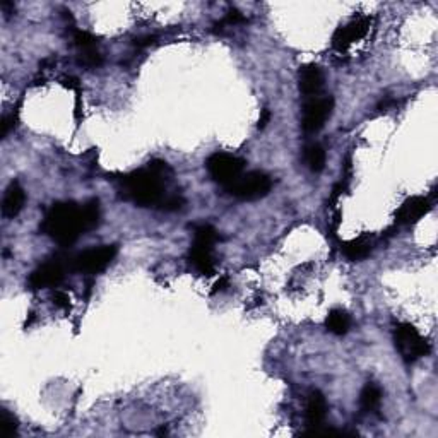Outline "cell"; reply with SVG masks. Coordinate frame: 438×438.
<instances>
[{
	"mask_svg": "<svg viewBox=\"0 0 438 438\" xmlns=\"http://www.w3.org/2000/svg\"><path fill=\"white\" fill-rule=\"evenodd\" d=\"M325 327L334 335H344L351 327V317L344 310L335 308V310L328 311L327 318H325Z\"/></svg>",
	"mask_w": 438,
	"mask_h": 438,
	"instance_id": "obj_18",
	"label": "cell"
},
{
	"mask_svg": "<svg viewBox=\"0 0 438 438\" xmlns=\"http://www.w3.org/2000/svg\"><path fill=\"white\" fill-rule=\"evenodd\" d=\"M77 62H79V65H82V67L96 68L103 64V55L99 53L98 47L84 48V50H79Z\"/></svg>",
	"mask_w": 438,
	"mask_h": 438,
	"instance_id": "obj_21",
	"label": "cell"
},
{
	"mask_svg": "<svg viewBox=\"0 0 438 438\" xmlns=\"http://www.w3.org/2000/svg\"><path fill=\"white\" fill-rule=\"evenodd\" d=\"M115 255V245H101L98 248H89L70 260V269L75 272L88 274V276H96L113 262Z\"/></svg>",
	"mask_w": 438,
	"mask_h": 438,
	"instance_id": "obj_6",
	"label": "cell"
},
{
	"mask_svg": "<svg viewBox=\"0 0 438 438\" xmlns=\"http://www.w3.org/2000/svg\"><path fill=\"white\" fill-rule=\"evenodd\" d=\"M370 24H372V17H358L346 26H341L332 36V48L341 53L346 51L352 43L366 36Z\"/></svg>",
	"mask_w": 438,
	"mask_h": 438,
	"instance_id": "obj_9",
	"label": "cell"
},
{
	"mask_svg": "<svg viewBox=\"0 0 438 438\" xmlns=\"http://www.w3.org/2000/svg\"><path fill=\"white\" fill-rule=\"evenodd\" d=\"M24 202H26V192L21 187L17 181H12V183L7 187L5 194H3V201H2V212L5 218H16L24 207Z\"/></svg>",
	"mask_w": 438,
	"mask_h": 438,
	"instance_id": "obj_13",
	"label": "cell"
},
{
	"mask_svg": "<svg viewBox=\"0 0 438 438\" xmlns=\"http://www.w3.org/2000/svg\"><path fill=\"white\" fill-rule=\"evenodd\" d=\"M17 417L14 414H10L7 409H0V435L3 438H10L17 433Z\"/></svg>",
	"mask_w": 438,
	"mask_h": 438,
	"instance_id": "obj_22",
	"label": "cell"
},
{
	"mask_svg": "<svg viewBox=\"0 0 438 438\" xmlns=\"http://www.w3.org/2000/svg\"><path fill=\"white\" fill-rule=\"evenodd\" d=\"M298 86H300V91L303 92V94L313 98V94H317L322 89V86H324V74H322V70L317 65H303V67L300 68Z\"/></svg>",
	"mask_w": 438,
	"mask_h": 438,
	"instance_id": "obj_12",
	"label": "cell"
},
{
	"mask_svg": "<svg viewBox=\"0 0 438 438\" xmlns=\"http://www.w3.org/2000/svg\"><path fill=\"white\" fill-rule=\"evenodd\" d=\"M51 301H53L55 307L58 308H68L70 307V300H68V294L64 293V291H55L53 296H51Z\"/></svg>",
	"mask_w": 438,
	"mask_h": 438,
	"instance_id": "obj_26",
	"label": "cell"
},
{
	"mask_svg": "<svg viewBox=\"0 0 438 438\" xmlns=\"http://www.w3.org/2000/svg\"><path fill=\"white\" fill-rule=\"evenodd\" d=\"M183 205H185V198L181 197V195L175 194V195H166V198H164L159 209H163V211H180Z\"/></svg>",
	"mask_w": 438,
	"mask_h": 438,
	"instance_id": "obj_24",
	"label": "cell"
},
{
	"mask_svg": "<svg viewBox=\"0 0 438 438\" xmlns=\"http://www.w3.org/2000/svg\"><path fill=\"white\" fill-rule=\"evenodd\" d=\"M173 177V170L166 161L154 159L144 170L132 171L120 180V190L140 207H161L166 198L164 188Z\"/></svg>",
	"mask_w": 438,
	"mask_h": 438,
	"instance_id": "obj_1",
	"label": "cell"
},
{
	"mask_svg": "<svg viewBox=\"0 0 438 438\" xmlns=\"http://www.w3.org/2000/svg\"><path fill=\"white\" fill-rule=\"evenodd\" d=\"M431 211V201L428 197H411L400 205L399 211L396 212V222L400 226H409L420 221L423 216Z\"/></svg>",
	"mask_w": 438,
	"mask_h": 438,
	"instance_id": "obj_10",
	"label": "cell"
},
{
	"mask_svg": "<svg viewBox=\"0 0 438 438\" xmlns=\"http://www.w3.org/2000/svg\"><path fill=\"white\" fill-rule=\"evenodd\" d=\"M219 242V233L214 226L211 224H198L194 228V243L192 245L205 246V248H214L216 243Z\"/></svg>",
	"mask_w": 438,
	"mask_h": 438,
	"instance_id": "obj_19",
	"label": "cell"
},
{
	"mask_svg": "<svg viewBox=\"0 0 438 438\" xmlns=\"http://www.w3.org/2000/svg\"><path fill=\"white\" fill-rule=\"evenodd\" d=\"M67 262L60 259H51L41 263L29 276L31 289H43V287H55L64 281Z\"/></svg>",
	"mask_w": 438,
	"mask_h": 438,
	"instance_id": "obj_8",
	"label": "cell"
},
{
	"mask_svg": "<svg viewBox=\"0 0 438 438\" xmlns=\"http://www.w3.org/2000/svg\"><path fill=\"white\" fill-rule=\"evenodd\" d=\"M41 231L60 246H70L84 231L82 209L74 202H57L44 214Z\"/></svg>",
	"mask_w": 438,
	"mask_h": 438,
	"instance_id": "obj_2",
	"label": "cell"
},
{
	"mask_svg": "<svg viewBox=\"0 0 438 438\" xmlns=\"http://www.w3.org/2000/svg\"><path fill=\"white\" fill-rule=\"evenodd\" d=\"M382 402V389L375 383H366L359 394V406L363 413H375Z\"/></svg>",
	"mask_w": 438,
	"mask_h": 438,
	"instance_id": "obj_17",
	"label": "cell"
},
{
	"mask_svg": "<svg viewBox=\"0 0 438 438\" xmlns=\"http://www.w3.org/2000/svg\"><path fill=\"white\" fill-rule=\"evenodd\" d=\"M373 250V238L370 235H361L358 238L351 240V242L344 243L342 245V252L348 257L351 262H359V260H365L366 257L372 253Z\"/></svg>",
	"mask_w": 438,
	"mask_h": 438,
	"instance_id": "obj_15",
	"label": "cell"
},
{
	"mask_svg": "<svg viewBox=\"0 0 438 438\" xmlns=\"http://www.w3.org/2000/svg\"><path fill=\"white\" fill-rule=\"evenodd\" d=\"M270 188H272V180L269 175L263 171H248L228 185L226 192L240 201H257L266 197Z\"/></svg>",
	"mask_w": 438,
	"mask_h": 438,
	"instance_id": "obj_4",
	"label": "cell"
},
{
	"mask_svg": "<svg viewBox=\"0 0 438 438\" xmlns=\"http://www.w3.org/2000/svg\"><path fill=\"white\" fill-rule=\"evenodd\" d=\"M327 416V400H325L324 394L320 390H311L308 394L307 399V411H305V417H307V424L310 428L322 426Z\"/></svg>",
	"mask_w": 438,
	"mask_h": 438,
	"instance_id": "obj_11",
	"label": "cell"
},
{
	"mask_svg": "<svg viewBox=\"0 0 438 438\" xmlns=\"http://www.w3.org/2000/svg\"><path fill=\"white\" fill-rule=\"evenodd\" d=\"M221 23L224 24V26H238V24L246 23V17L243 16L238 9L233 7V9L228 10V14H226V17L221 21Z\"/></svg>",
	"mask_w": 438,
	"mask_h": 438,
	"instance_id": "obj_25",
	"label": "cell"
},
{
	"mask_svg": "<svg viewBox=\"0 0 438 438\" xmlns=\"http://www.w3.org/2000/svg\"><path fill=\"white\" fill-rule=\"evenodd\" d=\"M82 222H84V231H92L99 226V218H101V211H99V202L96 198L86 202L82 205Z\"/></svg>",
	"mask_w": 438,
	"mask_h": 438,
	"instance_id": "obj_20",
	"label": "cell"
},
{
	"mask_svg": "<svg viewBox=\"0 0 438 438\" xmlns=\"http://www.w3.org/2000/svg\"><path fill=\"white\" fill-rule=\"evenodd\" d=\"M0 125H2V130H0V136L5 137L7 133L10 132V129H12V127L16 125V116H14V115H3L2 116V123H0Z\"/></svg>",
	"mask_w": 438,
	"mask_h": 438,
	"instance_id": "obj_27",
	"label": "cell"
},
{
	"mask_svg": "<svg viewBox=\"0 0 438 438\" xmlns=\"http://www.w3.org/2000/svg\"><path fill=\"white\" fill-rule=\"evenodd\" d=\"M325 159H327V154L325 149L317 142H311L308 146H305L303 149V161L305 166L311 171V173H320L325 168Z\"/></svg>",
	"mask_w": 438,
	"mask_h": 438,
	"instance_id": "obj_16",
	"label": "cell"
},
{
	"mask_svg": "<svg viewBox=\"0 0 438 438\" xmlns=\"http://www.w3.org/2000/svg\"><path fill=\"white\" fill-rule=\"evenodd\" d=\"M270 118H272V113H270L269 108H263L262 112H260V116H259V123H257V127H259L260 130L266 129L267 123L270 122Z\"/></svg>",
	"mask_w": 438,
	"mask_h": 438,
	"instance_id": "obj_28",
	"label": "cell"
},
{
	"mask_svg": "<svg viewBox=\"0 0 438 438\" xmlns=\"http://www.w3.org/2000/svg\"><path fill=\"white\" fill-rule=\"evenodd\" d=\"M188 262L202 276H212L214 274V257H212V248L205 246L192 245L188 252Z\"/></svg>",
	"mask_w": 438,
	"mask_h": 438,
	"instance_id": "obj_14",
	"label": "cell"
},
{
	"mask_svg": "<svg viewBox=\"0 0 438 438\" xmlns=\"http://www.w3.org/2000/svg\"><path fill=\"white\" fill-rule=\"evenodd\" d=\"M334 110V99L332 96H320V98H310L303 106V118L301 127L307 133H315L325 125Z\"/></svg>",
	"mask_w": 438,
	"mask_h": 438,
	"instance_id": "obj_7",
	"label": "cell"
},
{
	"mask_svg": "<svg viewBox=\"0 0 438 438\" xmlns=\"http://www.w3.org/2000/svg\"><path fill=\"white\" fill-rule=\"evenodd\" d=\"M207 173L216 183L228 187L236 178L245 173V159L238 156H233L229 153H214L205 161Z\"/></svg>",
	"mask_w": 438,
	"mask_h": 438,
	"instance_id": "obj_5",
	"label": "cell"
},
{
	"mask_svg": "<svg viewBox=\"0 0 438 438\" xmlns=\"http://www.w3.org/2000/svg\"><path fill=\"white\" fill-rule=\"evenodd\" d=\"M156 43V38L154 36H140V38H136L133 40V44H136L137 48H146V47H151V44Z\"/></svg>",
	"mask_w": 438,
	"mask_h": 438,
	"instance_id": "obj_29",
	"label": "cell"
},
{
	"mask_svg": "<svg viewBox=\"0 0 438 438\" xmlns=\"http://www.w3.org/2000/svg\"><path fill=\"white\" fill-rule=\"evenodd\" d=\"M229 287V279H228V276H222V277H219V281L218 283L214 284V289H212V293H222V291H226Z\"/></svg>",
	"mask_w": 438,
	"mask_h": 438,
	"instance_id": "obj_30",
	"label": "cell"
},
{
	"mask_svg": "<svg viewBox=\"0 0 438 438\" xmlns=\"http://www.w3.org/2000/svg\"><path fill=\"white\" fill-rule=\"evenodd\" d=\"M74 43L77 50H84V48L96 47V38L88 31H75L74 33Z\"/></svg>",
	"mask_w": 438,
	"mask_h": 438,
	"instance_id": "obj_23",
	"label": "cell"
},
{
	"mask_svg": "<svg viewBox=\"0 0 438 438\" xmlns=\"http://www.w3.org/2000/svg\"><path fill=\"white\" fill-rule=\"evenodd\" d=\"M394 344L400 358L407 363H414L430 352V342L420 334L414 325L399 324L394 331Z\"/></svg>",
	"mask_w": 438,
	"mask_h": 438,
	"instance_id": "obj_3",
	"label": "cell"
}]
</instances>
